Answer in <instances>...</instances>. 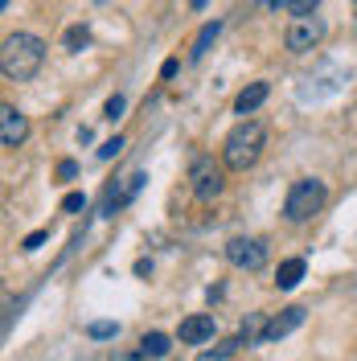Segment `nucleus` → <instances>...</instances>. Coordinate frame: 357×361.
I'll list each match as a JSON object with an SVG mask.
<instances>
[{
  "instance_id": "obj_1",
  "label": "nucleus",
  "mask_w": 357,
  "mask_h": 361,
  "mask_svg": "<svg viewBox=\"0 0 357 361\" xmlns=\"http://www.w3.org/2000/svg\"><path fill=\"white\" fill-rule=\"evenodd\" d=\"M45 62V42L37 33H8L0 45V74L8 82H29L37 78V70Z\"/></svg>"
},
{
  "instance_id": "obj_2",
  "label": "nucleus",
  "mask_w": 357,
  "mask_h": 361,
  "mask_svg": "<svg viewBox=\"0 0 357 361\" xmlns=\"http://www.w3.org/2000/svg\"><path fill=\"white\" fill-rule=\"evenodd\" d=\"M263 148H267V128H263L259 119H243V123H234L230 135H226L222 164L226 169H234V173H246V169L259 164Z\"/></svg>"
},
{
  "instance_id": "obj_3",
  "label": "nucleus",
  "mask_w": 357,
  "mask_h": 361,
  "mask_svg": "<svg viewBox=\"0 0 357 361\" xmlns=\"http://www.w3.org/2000/svg\"><path fill=\"white\" fill-rule=\"evenodd\" d=\"M325 202H329V189H325V180L316 177H300L296 185L288 189V202H284V218L288 222H313L316 214L325 209Z\"/></svg>"
},
{
  "instance_id": "obj_4",
  "label": "nucleus",
  "mask_w": 357,
  "mask_h": 361,
  "mask_svg": "<svg viewBox=\"0 0 357 361\" xmlns=\"http://www.w3.org/2000/svg\"><path fill=\"white\" fill-rule=\"evenodd\" d=\"M189 185H193V197L198 202H214L226 189V164H218L214 157H193V164H189Z\"/></svg>"
},
{
  "instance_id": "obj_5",
  "label": "nucleus",
  "mask_w": 357,
  "mask_h": 361,
  "mask_svg": "<svg viewBox=\"0 0 357 361\" xmlns=\"http://www.w3.org/2000/svg\"><path fill=\"white\" fill-rule=\"evenodd\" d=\"M320 37H325V21L320 17H296L288 25V33H284V45L291 54H308V49L320 45Z\"/></svg>"
},
{
  "instance_id": "obj_6",
  "label": "nucleus",
  "mask_w": 357,
  "mask_h": 361,
  "mask_svg": "<svg viewBox=\"0 0 357 361\" xmlns=\"http://www.w3.org/2000/svg\"><path fill=\"white\" fill-rule=\"evenodd\" d=\"M226 259L238 271H259L267 263V243L263 238H230L226 243Z\"/></svg>"
},
{
  "instance_id": "obj_7",
  "label": "nucleus",
  "mask_w": 357,
  "mask_h": 361,
  "mask_svg": "<svg viewBox=\"0 0 357 361\" xmlns=\"http://www.w3.org/2000/svg\"><path fill=\"white\" fill-rule=\"evenodd\" d=\"M25 140H29V119L13 103H4L0 107V144L4 148H21Z\"/></svg>"
},
{
  "instance_id": "obj_8",
  "label": "nucleus",
  "mask_w": 357,
  "mask_h": 361,
  "mask_svg": "<svg viewBox=\"0 0 357 361\" xmlns=\"http://www.w3.org/2000/svg\"><path fill=\"white\" fill-rule=\"evenodd\" d=\"M144 180H148L144 173H132V177H123L119 185H111V189H107V197H103V218H115V214H119V209H123V205L144 189Z\"/></svg>"
},
{
  "instance_id": "obj_9",
  "label": "nucleus",
  "mask_w": 357,
  "mask_h": 361,
  "mask_svg": "<svg viewBox=\"0 0 357 361\" xmlns=\"http://www.w3.org/2000/svg\"><path fill=\"white\" fill-rule=\"evenodd\" d=\"M177 337H181V345H205V341H214V316H210V312L185 316Z\"/></svg>"
},
{
  "instance_id": "obj_10",
  "label": "nucleus",
  "mask_w": 357,
  "mask_h": 361,
  "mask_svg": "<svg viewBox=\"0 0 357 361\" xmlns=\"http://www.w3.org/2000/svg\"><path fill=\"white\" fill-rule=\"evenodd\" d=\"M300 324H304V308H300V304H291V308H284L279 316H271V320H267V337H263V345L288 337L291 329H300Z\"/></svg>"
},
{
  "instance_id": "obj_11",
  "label": "nucleus",
  "mask_w": 357,
  "mask_h": 361,
  "mask_svg": "<svg viewBox=\"0 0 357 361\" xmlns=\"http://www.w3.org/2000/svg\"><path fill=\"white\" fill-rule=\"evenodd\" d=\"M267 94H271V87H267V82H250V87H243V90H238V99H234V111H238V115L259 111V107L267 103Z\"/></svg>"
},
{
  "instance_id": "obj_12",
  "label": "nucleus",
  "mask_w": 357,
  "mask_h": 361,
  "mask_svg": "<svg viewBox=\"0 0 357 361\" xmlns=\"http://www.w3.org/2000/svg\"><path fill=\"white\" fill-rule=\"evenodd\" d=\"M304 271H308V263H304V259H284V263H279V271H275V283H279L284 292H291V288L304 279Z\"/></svg>"
},
{
  "instance_id": "obj_13",
  "label": "nucleus",
  "mask_w": 357,
  "mask_h": 361,
  "mask_svg": "<svg viewBox=\"0 0 357 361\" xmlns=\"http://www.w3.org/2000/svg\"><path fill=\"white\" fill-rule=\"evenodd\" d=\"M238 337H243V345H263V337H267V316L250 312L243 320V329H238Z\"/></svg>"
},
{
  "instance_id": "obj_14",
  "label": "nucleus",
  "mask_w": 357,
  "mask_h": 361,
  "mask_svg": "<svg viewBox=\"0 0 357 361\" xmlns=\"http://www.w3.org/2000/svg\"><path fill=\"white\" fill-rule=\"evenodd\" d=\"M218 33H222V21H205V25H201V33L193 37V49H189V58H193V62H198V58H205V49L218 42Z\"/></svg>"
},
{
  "instance_id": "obj_15",
  "label": "nucleus",
  "mask_w": 357,
  "mask_h": 361,
  "mask_svg": "<svg viewBox=\"0 0 357 361\" xmlns=\"http://www.w3.org/2000/svg\"><path fill=\"white\" fill-rule=\"evenodd\" d=\"M238 349H243V337H230V341H218L214 349H205L198 361H230L234 353H238Z\"/></svg>"
},
{
  "instance_id": "obj_16",
  "label": "nucleus",
  "mask_w": 357,
  "mask_h": 361,
  "mask_svg": "<svg viewBox=\"0 0 357 361\" xmlns=\"http://www.w3.org/2000/svg\"><path fill=\"white\" fill-rule=\"evenodd\" d=\"M140 349H144L148 357H169V349H173V341L164 337V333H144V341H140Z\"/></svg>"
},
{
  "instance_id": "obj_17",
  "label": "nucleus",
  "mask_w": 357,
  "mask_h": 361,
  "mask_svg": "<svg viewBox=\"0 0 357 361\" xmlns=\"http://www.w3.org/2000/svg\"><path fill=\"white\" fill-rule=\"evenodd\" d=\"M90 45V29L87 25H70L66 29V49L70 54H78V49H87Z\"/></svg>"
},
{
  "instance_id": "obj_18",
  "label": "nucleus",
  "mask_w": 357,
  "mask_h": 361,
  "mask_svg": "<svg viewBox=\"0 0 357 361\" xmlns=\"http://www.w3.org/2000/svg\"><path fill=\"white\" fill-rule=\"evenodd\" d=\"M115 333H119L115 320H95V324H87V337H95V341H111Z\"/></svg>"
},
{
  "instance_id": "obj_19",
  "label": "nucleus",
  "mask_w": 357,
  "mask_h": 361,
  "mask_svg": "<svg viewBox=\"0 0 357 361\" xmlns=\"http://www.w3.org/2000/svg\"><path fill=\"white\" fill-rule=\"evenodd\" d=\"M316 4H320V0H288L284 8H288L291 17H313V13H316Z\"/></svg>"
},
{
  "instance_id": "obj_20",
  "label": "nucleus",
  "mask_w": 357,
  "mask_h": 361,
  "mask_svg": "<svg viewBox=\"0 0 357 361\" xmlns=\"http://www.w3.org/2000/svg\"><path fill=\"white\" fill-rule=\"evenodd\" d=\"M123 107H128V99H123V94H111V99H107V107H103V119H119V115H123Z\"/></svg>"
},
{
  "instance_id": "obj_21",
  "label": "nucleus",
  "mask_w": 357,
  "mask_h": 361,
  "mask_svg": "<svg viewBox=\"0 0 357 361\" xmlns=\"http://www.w3.org/2000/svg\"><path fill=\"white\" fill-rule=\"evenodd\" d=\"M78 209H87V197L83 193H66L62 197V214H78Z\"/></svg>"
},
{
  "instance_id": "obj_22",
  "label": "nucleus",
  "mask_w": 357,
  "mask_h": 361,
  "mask_svg": "<svg viewBox=\"0 0 357 361\" xmlns=\"http://www.w3.org/2000/svg\"><path fill=\"white\" fill-rule=\"evenodd\" d=\"M119 152H123V140L115 135V140H107V144L99 148V160H115V157H119Z\"/></svg>"
},
{
  "instance_id": "obj_23",
  "label": "nucleus",
  "mask_w": 357,
  "mask_h": 361,
  "mask_svg": "<svg viewBox=\"0 0 357 361\" xmlns=\"http://www.w3.org/2000/svg\"><path fill=\"white\" fill-rule=\"evenodd\" d=\"M45 238H49V230H33L29 238L21 243V250H37V247H45Z\"/></svg>"
},
{
  "instance_id": "obj_24",
  "label": "nucleus",
  "mask_w": 357,
  "mask_h": 361,
  "mask_svg": "<svg viewBox=\"0 0 357 361\" xmlns=\"http://www.w3.org/2000/svg\"><path fill=\"white\" fill-rule=\"evenodd\" d=\"M58 177H62V180L78 177V164H74V160H62V164H58Z\"/></svg>"
},
{
  "instance_id": "obj_25",
  "label": "nucleus",
  "mask_w": 357,
  "mask_h": 361,
  "mask_svg": "<svg viewBox=\"0 0 357 361\" xmlns=\"http://www.w3.org/2000/svg\"><path fill=\"white\" fill-rule=\"evenodd\" d=\"M111 361H148V353H144V349H140V353H115Z\"/></svg>"
},
{
  "instance_id": "obj_26",
  "label": "nucleus",
  "mask_w": 357,
  "mask_h": 361,
  "mask_svg": "<svg viewBox=\"0 0 357 361\" xmlns=\"http://www.w3.org/2000/svg\"><path fill=\"white\" fill-rule=\"evenodd\" d=\"M181 70V62L177 58H169V62H164V66H160V74H164V78H173V74H177Z\"/></svg>"
},
{
  "instance_id": "obj_27",
  "label": "nucleus",
  "mask_w": 357,
  "mask_h": 361,
  "mask_svg": "<svg viewBox=\"0 0 357 361\" xmlns=\"http://www.w3.org/2000/svg\"><path fill=\"white\" fill-rule=\"evenodd\" d=\"M205 4H210V0H189V8H205Z\"/></svg>"
},
{
  "instance_id": "obj_28",
  "label": "nucleus",
  "mask_w": 357,
  "mask_h": 361,
  "mask_svg": "<svg viewBox=\"0 0 357 361\" xmlns=\"http://www.w3.org/2000/svg\"><path fill=\"white\" fill-rule=\"evenodd\" d=\"M263 4H267V8H279V4H288V0H263Z\"/></svg>"
},
{
  "instance_id": "obj_29",
  "label": "nucleus",
  "mask_w": 357,
  "mask_h": 361,
  "mask_svg": "<svg viewBox=\"0 0 357 361\" xmlns=\"http://www.w3.org/2000/svg\"><path fill=\"white\" fill-rule=\"evenodd\" d=\"M8 4H13V0H0V8H8Z\"/></svg>"
},
{
  "instance_id": "obj_30",
  "label": "nucleus",
  "mask_w": 357,
  "mask_h": 361,
  "mask_svg": "<svg viewBox=\"0 0 357 361\" xmlns=\"http://www.w3.org/2000/svg\"><path fill=\"white\" fill-rule=\"evenodd\" d=\"M353 4H357V0H353Z\"/></svg>"
}]
</instances>
